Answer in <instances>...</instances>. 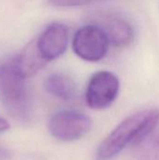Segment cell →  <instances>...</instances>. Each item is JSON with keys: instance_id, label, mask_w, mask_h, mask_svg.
Segmentation results:
<instances>
[{"instance_id": "6da1fadb", "label": "cell", "mask_w": 159, "mask_h": 160, "mask_svg": "<svg viewBox=\"0 0 159 160\" xmlns=\"http://www.w3.org/2000/svg\"><path fill=\"white\" fill-rule=\"evenodd\" d=\"M158 122L157 109H146L127 116L99 144L95 160H112L128 146H135L155 131Z\"/></svg>"}, {"instance_id": "7a4b0ae2", "label": "cell", "mask_w": 159, "mask_h": 160, "mask_svg": "<svg viewBox=\"0 0 159 160\" xmlns=\"http://www.w3.org/2000/svg\"><path fill=\"white\" fill-rule=\"evenodd\" d=\"M25 78L18 70L15 56L0 63V99L7 112L18 122L32 117V101Z\"/></svg>"}, {"instance_id": "3957f363", "label": "cell", "mask_w": 159, "mask_h": 160, "mask_svg": "<svg viewBox=\"0 0 159 160\" xmlns=\"http://www.w3.org/2000/svg\"><path fill=\"white\" fill-rule=\"evenodd\" d=\"M92 120L85 114L74 111H62L49 120L48 129L52 137L61 142L80 140L91 129Z\"/></svg>"}, {"instance_id": "277c9868", "label": "cell", "mask_w": 159, "mask_h": 160, "mask_svg": "<svg viewBox=\"0 0 159 160\" xmlns=\"http://www.w3.org/2000/svg\"><path fill=\"white\" fill-rule=\"evenodd\" d=\"M109 43L106 34L99 26L88 24L76 32L72 47L80 58L89 62H97L106 55Z\"/></svg>"}, {"instance_id": "5b68a950", "label": "cell", "mask_w": 159, "mask_h": 160, "mask_svg": "<svg viewBox=\"0 0 159 160\" xmlns=\"http://www.w3.org/2000/svg\"><path fill=\"white\" fill-rule=\"evenodd\" d=\"M120 88L117 76L110 71L95 73L87 85L85 100L94 110H103L110 107L116 99Z\"/></svg>"}, {"instance_id": "8992f818", "label": "cell", "mask_w": 159, "mask_h": 160, "mask_svg": "<svg viewBox=\"0 0 159 160\" xmlns=\"http://www.w3.org/2000/svg\"><path fill=\"white\" fill-rule=\"evenodd\" d=\"M37 46L44 58L50 62L61 56L68 43V30L61 22H52L37 38Z\"/></svg>"}, {"instance_id": "52a82bcc", "label": "cell", "mask_w": 159, "mask_h": 160, "mask_svg": "<svg viewBox=\"0 0 159 160\" xmlns=\"http://www.w3.org/2000/svg\"><path fill=\"white\" fill-rule=\"evenodd\" d=\"M98 26L106 34L109 42L115 47L129 46L135 38V33L128 22L114 14H102L98 19Z\"/></svg>"}, {"instance_id": "ba28073f", "label": "cell", "mask_w": 159, "mask_h": 160, "mask_svg": "<svg viewBox=\"0 0 159 160\" xmlns=\"http://www.w3.org/2000/svg\"><path fill=\"white\" fill-rule=\"evenodd\" d=\"M15 63L21 74L28 79L38 73L48 63L37 46V38L29 42L23 50L15 56Z\"/></svg>"}, {"instance_id": "9c48e42d", "label": "cell", "mask_w": 159, "mask_h": 160, "mask_svg": "<svg viewBox=\"0 0 159 160\" xmlns=\"http://www.w3.org/2000/svg\"><path fill=\"white\" fill-rule=\"evenodd\" d=\"M44 88L49 95L65 101L73 99L77 92L74 81L70 77L60 73L48 76L44 82Z\"/></svg>"}, {"instance_id": "30bf717a", "label": "cell", "mask_w": 159, "mask_h": 160, "mask_svg": "<svg viewBox=\"0 0 159 160\" xmlns=\"http://www.w3.org/2000/svg\"><path fill=\"white\" fill-rule=\"evenodd\" d=\"M132 160H159V132L151 133L133 146Z\"/></svg>"}, {"instance_id": "8fae6325", "label": "cell", "mask_w": 159, "mask_h": 160, "mask_svg": "<svg viewBox=\"0 0 159 160\" xmlns=\"http://www.w3.org/2000/svg\"><path fill=\"white\" fill-rule=\"evenodd\" d=\"M103 1H108V0H48V3L51 6L57 7V8H73V7L88 6Z\"/></svg>"}, {"instance_id": "7c38bea8", "label": "cell", "mask_w": 159, "mask_h": 160, "mask_svg": "<svg viewBox=\"0 0 159 160\" xmlns=\"http://www.w3.org/2000/svg\"><path fill=\"white\" fill-rule=\"evenodd\" d=\"M11 158V152L3 146H0V160H9Z\"/></svg>"}, {"instance_id": "4fadbf2b", "label": "cell", "mask_w": 159, "mask_h": 160, "mask_svg": "<svg viewBox=\"0 0 159 160\" xmlns=\"http://www.w3.org/2000/svg\"><path fill=\"white\" fill-rule=\"evenodd\" d=\"M8 128H9V124H8V122H7L6 119L0 117V134L6 132Z\"/></svg>"}]
</instances>
